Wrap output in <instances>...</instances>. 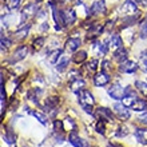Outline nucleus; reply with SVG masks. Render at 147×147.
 <instances>
[{
  "label": "nucleus",
  "instance_id": "nucleus-1",
  "mask_svg": "<svg viewBox=\"0 0 147 147\" xmlns=\"http://www.w3.org/2000/svg\"><path fill=\"white\" fill-rule=\"evenodd\" d=\"M39 5H40L39 1L38 3H31V4H28V5H26V7L22 9V22H26V20H28L30 18L35 16L39 12Z\"/></svg>",
  "mask_w": 147,
  "mask_h": 147
},
{
  "label": "nucleus",
  "instance_id": "nucleus-2",
  "mask_svg": "<svg viewBox=\"0 0 147 147\" xmlns=\"http://www.w3.org/2000/svg\"><path fill=\"white\" fill-rule=\"evenodd\" d=\"M78 100H79V105L82 107L95 105V99H94L92 94L90 91H87V90H82L80 92H78Z\"/></svg>",
  "mask_w": 147,
  "mask_h": 147
},
{
  "label": "nucleus",
  "instance_id": "nucleus-3",
  "mask_svg": "<svg viewBox=\"0 0 147 147\" xmlns=\"http://www.w3.org/2000/svg\"><path fill=\"white\" fill-rule=\"evenodd\" d=\"M120 13H123L126 16L136 15L138 13V5L135 4L134 0H126L120 7Z\"/></svg>",
  "mask_w": 147,
  "mask_h": 147
},
{
  "label": "nucleus",
  "instance_id": "nucleus-4",
  "mask_svg": "<svg viewBox=\"0 0 147 147\" xmlns=\"http://www.w3.org/2000/svg\"><path fill=\"white\" fill-rule=\"evenodd\" d=\"M107 11V7H106L105 0H98V1H94L92 5L90 7V16H95V15H103Z\"/></svg>",
  "mask_w": 147,
  "mask_h": 147
},
{
  "label": "nucleus",
  "instance_id": "nucleus-5",
  "mask_svg": "<svg viewBox=\"0 0 147 147\" xmlns=\"http://www.w3.org/2000/svg\"><path fill=\"white\" fill-rule=\"evenodd\" d=\"M28 54V48L26 46H22L19 47V48H16L15 52L11 55V58H9V63H18L20 62V60H23V59H26V56H27Z\"/></svg>",
  "mask_w": 147,
  "mask_h": 147
},
{
  "label": "nucleus",
  "instance_id": "nucleus-6",
  "mask_svg": "<svg viewBox=\"0 0 147 147\" xmlns=\"http://www.w3.org/2000/svg\"><path fill=\"white\" fill-rule=\"evenodd\" d=\"M114 112L118 115V118H119L120 120L130 119V112H128L127 107H126L123 103H115V105H114Z\"/></svg>",
  "mask_w": 147,
  "mask_h": 147
},
{
  "label": "nucleus",
  "instance_id": "nucleus-7",
  "mask_svg": "<svg viewBox=\"0 0 147 147\" xmlns=\"http://www.w3.org/2000/svg\"><path fill=\"white\" fill-rule=\"evenodd\" d=\"M124 94H126V88H123L120 84H114L109 88V95L115 100L122 99L124 96Z\"/></svg>",
  "mask_w": 147,
  "mask_h": 147
},
{
  "label": "nucleus",
  "instance_id": "nucleus-8",
  "mask_svg": "<svg viewBox=\"0 0 147 147\" xmlns=\"http://www.w3.org/2000/svg\"><path fill=\"white\" fill-rule=\"evenodd\" d=\"M52 15H54L56 30H62L63 27H66V24H64V18H63V11H60L59 8L52 5Z\"/></svg>",
  "mask_w": 147,
  "mask_h": 147
},
{
  "label": "nucleus",
  "instance_id": "nucleus-9",
  "mask_svg": "<svg viewBox=\"0 0 147 147\" xmlns=\"http://www.w3.org/2000/svg\"><path fill=\"white\" fill-rule=\"evenodd\" d=\"M109 83H110V76L107 72L100 71L99 74H95V76H94V84L96 86V87H103V86L109 84Z\"/></svg>",
  "mask_w": 147,
  "mask_h": 147
},
{
  "label": "nucleus",
  "instance_id": "nucleus-10",
  "mask_svg": "<svg viewBox=\"0 0 147 147\" xmlns=\"http://www.w3.org/2000/svg\"><path fill=\"white\" fill-rule=\"evenodd\" d=\"M138 68H139L138 64L135 62H132V60H126V62L119 64V71L124 74H132V72H135Z\"/></svg>",
  "mask_w": 147,
  "mask_h": 147
},
{
  "label": "nucleus",
  "instance_id": "nucleus-11",
  "mask_svg": "<svg viewBox=\"0 0 147 147\" xmlns=\"http://www.w3.org/2000/svg\"><path fill=\"white\" fill-rule=\"evenodd\" d=\"M138 98H136V95L134 92H132L131 87H127L126 88V94H124V96L122 98V103H123L126 107H131L132 103L136 100Z\"/></svg>",
  "mask_w": 147,
  "mask_h": 147
},
{
  "label": "nucleus",
  "instance_id": "nucleus-12",
  "mask_svg": "<svg viewBox=\"0 0 147 147\" xmlns=\"http://www.w3.org/2000/svg\"><path fill=\"white\" fill-rule=\"evenodd\" d=\"M107 43H109V46L111 47L112 50H115V51L123 47V42H122V38H120L118 34H114V35L110 36L109 40H107Z\"/></svg>",
  "mask_w": 147,
  "mask_h": 147
},
{
  "label": "nucleus",
  "instance_id": "nucleus-13",
  "mask_svg": "<svg viewBox=\"0 0 147 147\" xmlns=\"http://www.w3.org/2000/svg\"><path fill=\"white\" fill-rule=\"evenodd\" d=\"M82 44V40L79 38H70L67 39L66 42V48L68 51H71V52H76V50L80 47Z\"/></svg>",
  "mask_w": 147,
  "mask_h": 147
},
{
  "label": "nucleus",
  "instance_id": "nucleus-14",
  "mask_svg": "<svg viewBox=\"0 0 147 147\" xmlns=\"http://www.w3.org/2000/svg\"><path fill=\"white\" fill-rule=\"evenodd\" d=\"M98 114L100 115L102 120L106 119V120H109V122L114 120V114H112V111L110 109H107V107H99V109H98Z\"/></svg>",
  "mask_w": 147,
  "mask_h": 147
},
{
  "label": "nucleus",
  "instance_id": "nucleus-15",
  "mask_svg": "<svg viewBox=\"0 0 147 147\" xmlns=\"http://www.w3.org/2000/svg\"><path fill=\"white\" fill-rule=\"evenodd\" d=\"M68 142H70L74 147H83V140L80 139V136L78 135L76 131L70 132V135H68Z\"/></svg>",
  "mask_w": 147,
  "mask_h": 147
},
{
  "label": "nucleus",
  "instance_id": "nucleus-16",
  "mask_svg": "<svg viewBox=\"0 0 147 147\" xmlns=\"http://www.w3.org/2000/svg\"><path fill=\"white\" fill-rule=\"evenodd\" d=\"M63 18H64V24L66 26H71V24L75 23L76 20V15L72 9H67V11H63Z\"/></svg>",
  "mask_w": 147,
  "mask_h": 147
},
{
  "label": "nucleus",
  "instance_id": "nucleus-17",
  "mask_svg": "<svg viewBox=\"0 0 147 147\" xmlns=\"http://www.w3.org/2000/svg\"><path fill=\"white\" fill-rule=\"evenodd\" d=\"M135 136H136V140L140 144L147 146V130L146 128H138L135 131Z\"/></svg>",
  "mask_w": 147,
  "mask_h": 147
},
{
  "label": "nucleus",
  "instance_id": "nucleus-18",
  "mask_svg": "<svg viewBox=\"0 0 147 147\" xmlns=\"http://www.w3.org/2000/svg\"><path fill=\"white\" fill-rule=\"evenodd\" d=\"M114 59H115L116 62H119V64L126 62V60H127V51L124 50L123 47L119 48V50H116L115 52H114Z\"/></svg>",
  "mask_w": 147,
  "mask_h": 147
},
{
  "label": "nucleus",
  "instance_id": "nucleus-19",
  "mask_svg": "<svg viewBox=\"0 0 147 147\" xmlns=\"http://www.w3.org/2000/svg\"><path fill=\"white\" fill-rule=\"evenodd\" d=\"M84 86H86L84 80H83V79H80V78L74 79V80L71 82V90H72L74 92H80Z\"/></svg>",
  "mask_w": 147,
  "mask_h": 147
},
{
  "label": "nucleus",
  "instance_id": "nucleus-20",
  "mask_svg": "<svg viewBox=\"0 0 147 147\" xmlns=\"http://www.w3.org/2000/svg\"><path fill=\"white\" fill-rule=\"evenodd\" d=\"M102 31H103V27H102V26H99V24H92V26H91V28H90L87 38H88V39L96 38V36L100 35Z\"/></svg>",
  "mask_w": 147,
  "mask_h": 147
},
{
  "label": "nucleus",
  "instance_id": "nucleus-21",
  "mask_svg": "<svg viewBox=\"0 0 147 147\" xmlns=\"http://www.w3.org/2000/svg\"><path fill=\"white\" fill-rule=\"evenodd\" d=\"M131 109L134 111H144L147 109V102L144 99H136L134 103H132Z\"/></svg>",
  "mask_w": 147,
  "mask_h": 147
},
{
  "label": "nucleus",
  "instance_id": "nucleus-22",
  "mask_svg": "<svg viewBox=\"0 0 147 147\" xmlns=\"http://www.w3.org/2000/svg\"><path fill=\"white\" fill-rule=\"evenodd\" d=\"M62 52H63L62 48H56V50H54L50 55H48V62H50L51 64H56V63H58V59L60 58V55H62Z\"/></svg>",
  "mask_w": 147,
  "mask_h": 147
},
{
  "label": "nucleus",
  "instance_id": "nucleus-23",
  "mask_svg": "<svg viewBox=\"0 0 147 147\" xmlns=\"http://www.w3.org/2000/svg\"><path fill=\"white\" fill-rule=\"evenodd\" d=\"M30 28H31V26H30V24H27V26L22 27L20 30H18V31L15 32V39H18V40H22V39H24L26 36L28 35Z\"/></svg>",
  "mask_w": 147,
  "mask_h": 147
},
{
  "label": "nucleus",
  "instance_id": "nucleus-24",
  "mask_svg": "<svg viewBox=\"0 0 147 147\" xmlns=\"http://www.w3.org/2000/svg\"><path fill=\"white\" fill-rule=\"evenodd\" d=\"M58 103H59V99L56 96L47 98V100H46V109L47 110H55L56 107H58Z\"/></svg>",
  "mask_w": 147,
  "mask_h": 147
},
{
  "label": "nucleus",
  "instance_id": "nucleus-25",
  "mask_svg": "<svg viewBox=\"0 0 147 147\" xmlns=\"http://www.w3.org/2000/svg\"><path fill=\"white\" fill-rule=\"evenodd\" d=\"M87 59V52L86 51H79V52H75L72 56V60L75 63H83Z\"/></svg>",
  "mask_w": 147,
  "mask_h": 147
},
{
  "label": "nucleus",
  "instance_id": "nucleus-26",
  "mask_svg": "<svg viewBox=\"0 0 147 147\" xmlns=\"http://www.w3.org/2000/svg\"><path fill=\"white\" fill-rule=\"evenodd\" d=\"M4 3L9 11H15L20 7V0H4Z\"/></svg>",
  "mask_w": 147,
  "mask_h": 147
},
{
  "label": "nucleus",
  "instance_id": "nucleus-27",
  "mask_svg": "<svg viewBox=\"0 0 147 147\" xmlns=\"http://www.w3.org/2000/svg\"><path fill=\"white\" fill-rule=\"evenodd\" d=\"M3 139L5 140L8 144H13V143H15V139H16L15 132H12V130H7L5 135L3 136Z\"/></svg>",
  "mask_w": 147,
  "mask_h": 147
},
{
  "label": "nucleus",
  "instance_id": "nucleus-28",
  "mask_svg": "<svg viewBox=\"0 0 147 147\" xmlns=\"http://www.w3.org/2000/svg\"><path fill=\"white\" fill-rule=\"evenodd\" d=\"M68 63H70V58H63L60 62L56 63V70L58 71H64L67 68V66H68Z\"/></svg>",
  "mask_w": 147,
  "mask_h": 147
},
{
  "label": "nucleus",
  "instance_id": "nucleus-29",
  "mask_svg": "<svg viewBox=\"0 0 147 147\" xmlns=\"http://www.w3.org/2000/svg\"><path fill=\"white\" fill-rule=\"evenodd\" d=\"M31 114H32L34 116H35L36 119H38L42 124H47L48 119H47V116L44 115V114H42V112H39V111H31Z\"/></svg>",
  "mask_w": 147,
  "mask_h": 147
},
{
  "label": "nucleus",
  "instance_id": "nucleus-30",
  "mask_svg": "<svg viewBox=\"0 0 147 147\" xmlns=\"http://www.w3.org/2000/svg\"><path fill=\"white\" fill-rule=\"evenodd\" d=\"M140 67L144 72H147V50L140 54Z\"/></svg>",
  "mask_w": 147,
  "mask_h": 147
},
{
  "label": "nucleus",
  "instance_id": "nucleus-31",
  "mask_svg": "<svg viewBox=\"0 0 147 147\" xmlns=\"http://www.w3.org/2000/svg\"><path fill=\"white\" fill-rule=\"evenodd\" d=\"M135 87L139 90L140 92H143L144 95H147V83H144V82H140V80H136L135 82Z\"/></svg>",
  "mask_w": 147,
  "mask_h": 147
},
{
  "label": "nucleus",
  "instance_id": "nucleus-32",
  "mask_svg": "<svg viewBox=\"0 0 147 147\" xmlns=\"http://www.w3.org/2000/svg\"><path fill=\"white\" fill-rule=\"evenodd\" d=\"M140 38L142 39L147 38V16H146V19L143 20V23L140 24Z\"/></svg>",
  "mask_w": 147,
  "mask_h": 147
},
{
  "label": "nucleus",
  "instance_id": "nucleus-33",
  "mask_svg": "<svg viewBox=\"0 0 147 147\" xmlns=\"http://www.w3.org/2000/svg\"><path fill=\"white\" fill-rule=\"evenodd\" d=\"M98 68V60L96 59H94V60H91V62L87 64V70L91 71V72H95Z\"/></svg>",
  "mask_w": 147,
  "mask_h": 147
},
{
  "label": "nucleus",
  "instance_id": "nucleus-34",
  "mask_svg": "<svg viewBox=\"0 0 147 147\" xmlns=\"http://www.w3.org/2000/svg\"><path fill=\"white\" fill-rule=\"evenodd\" d=\"M96 131L99 132V134H102V135H103V134H105V120H98V123H96Z\"/></svg>",
  "mask_w": 147,
  "mask_h": 147
},
{
  "label": "nucleus",
  "instance_id": "nucleus-35",
  "mask_svg": "<svg viewBox=\"0 0 147 147\" xmlns=\"http://www.w3.org/2000/svg\"><path fill=\"white\" fill-rule=\"evenodd\" d=\"M32 44H34V47H35L36 50H40V48L43 47V44H44V38H38V39H35Z\"/></svg>",
  "mask_w": 147,
  "mask_h": 147
},
{
  "label": "nucleus",
  "instance_id": "nucleus-36",
  "mask_svg": "<svg viewBox=\"0 0 147 147\" xmlns=\"http://www.w3.org/2000/svg\"><path fill=\"white\" fill-rule=\"evenodd\" d=\"M9 46H11V40L7 39L4 35H1V50H5V48Z\"/></svg>",
  "mask_w": 147,
  "mask_h": 147
},
{
  "label": "nucleus",
  "instance_id": "nucleus-37",
  "mask_svg": "<svg viewBox=\"0 0 147 147\" xmlns=\"http://www.w3.org/2000/svg\"><path fill=\"white\" fill-rule=\"evenodd\" d=\"M127 134H128V131L126 127H119L118 131H116V136H119V138H123V136H126Z\"/></svg>",
  "mask_w": 147,
  "mask_h": 147
},
{
  "label": "nucleus",
  "instance_id": "nucleus-38",
  "mask_svg": "<svg viewBox=\"0 0 147 147\" xmlns=\"http://www.w3.org/2000/svg\"><path fill=\"white\" fill-rule=\"evenodd\" d=\"M54 130L56 132L62 131V130H63V122H62V120H55V122H54Z\"/></svg>",
  "mask_w": 147,
  "mask_h": 147
},
{
  "label": "nucleus",
  "instance_id": "nucleus-39",
  "mask_svg": "<svg viewBox=\"0 0 147 147\" xmlns=\"http://www.w3.org/2000/svg\"><path fill=\"white\" fill-rule=\"evenodd\" d=\"M109 64H110L109 60H105V62L102 63V71H105V72H106V71H109V68H110Z\"/></svg>",
  "mask_w": 147,
  "mask_h": 147
},
{
  "label": "nucleus",
  "instance_id": "nucleus-40",
  "mask_svg": "<svg viewBox=\"0 0 147 147\" xmlns=\"http://www.w3.org/2000/svg\"><path fill=\"white\" fill-rule=\"evenodd\" d=\"M139 120L143 124H147V112H144V114H142V115L139 116Z\"/></svg>",
  "mask_w": 147,
  "mask_h": 147
},
{
  "label": "nucleus",
  "instance_id": "nucleus-41",
  "mask_svg": "<svg viewBox=\"0 0 147 147\" xmlns=\"http://www.w3.org/2000/svg\"><path fill=\"white\" fill-rule=\"evenodd\" d=\"M143 1H147V0H143Z\"/></svg>",
  "mask_w": 147,
  "mask_h": 147
}]
</instances>
